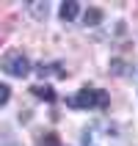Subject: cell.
<instances>
[{"instance_id": "cell-10", "label": "cell", "mask_w": 138, "mask_h": 146, "mask_svg": "<svg viewBox=\"0 0 138 146\" xmlns=\"http://www.w3.org/2000/svg\"><path fill=\"white\" fill-rule=\"evenodd\" d=\"M50 146H58V143H55V138H50Z\"/></svg>"}, {"instance_id": "cell-5", "label": "cell", "mask_w": 138, "mask_h": 146, "mask_svg": "<svg viewBox=\"0 0 138 146\" xmlns=\"http://www.w3.org/2000/svg\"><path fill=\"white\" fill-rule=\"evenodd\" d=\"M77 11H80V8H77V3H75V0L61 3V19H64V22H72L75 17H77Z\"/></svg>"}, {"instance_id": "cell-8", "label": "cell", "mask_w": 138, "mask_h": 146, "mask_svg": "<svg viewBox=\"0 0 138 146\" xmlns=\"http://www.w3.org/2000/svg\"><path fill=\"white\" fill-rule=\"evenodd\" d=\"M31 11H33L36 17H47L50 6H47V3H33V6H31Z\"/></svg>"}, {"instance_id": "cell-7", "label": "cell", "mask_w": 138, "mask_h": 146, "mask_svg": "<svg viewBox=\"0 0 138 146\" xmlns=\"http://www.w3.org/2000/svg\"><path fill=\"white\" fill-rule=\"evenodd\" d=\"M33 94L41 99H47V102H55V91L50 88V86H33Z\"/></svg>"}, {"instance_id": "cell-1", "label": "cell", "mask_w": 138, "mask_h": 146, "mask_svg": "<svg viewBox=\"0 0 138 146\" xmlns=\"http://www.w3.org/2000/svg\"><path fill=\"white\" fill-rule=\"evenodd\" d=\"M83 146H127L122 127L111 119H94L80 135Z\"/></svg>"}, {"instance_id": "cell-2", "label": "cell", "mask_w": 138, "mask_h": 146, "mask_svg": "<svg viewBox=\"0 0 138 146\" xmlns=\"http://www.w3.org/2000/svg\"><path fill=\"white\" fill-rule=\"evenodd\" d=\"M66 105L75 108V110H105L111 105V97H108L102 88H94V86H83L75 97L66 99Z\"/></svg>"}, {"instance_id": "cell-4", "label": "cell", "mask_w": 138, "mask_h": 146, "mask_svg": "<svg viewBox=\"0 0 138 146\" xmlns=\"http://www.w3.org/2000/svg\"><path fill=\"white\" fill-rule=\"evenodd\" d=\"M36 74H39V77H44V74L66 77V69H61V64H39V66H36Z\"/></svg>"}, {"instance_id": "cell-6", "label": "cell", "mask_w": 138, "mask_h": 146, "mask_svg": "<svg viewBox=\"0 0 138 146\" xmlns=\"http://www.w3.org/2000/svg\"><path fill=\"white\" fill-rule=\"evenodd\" d=\"M102 22V11L99 8H89L86 14H83V25L86 28H94V25H99Z\"/></svg>"}, {"instance_id": "cell-3", "label": "cell", "mask_w": 138, "mask_h": 146, "mask_svg": "<svg viewBox=\"0 0 138 146\" xmlns=\"http://www.w3.org/2000/svg\"><path fill=\"white\" fill-rule=\"evenodd\" d=\"M0 69L6 74H11V77H25V74L31 72V61H28L19 50H14V52H6V55H3Z\"/></svg>"}, {"instance_id": "cell-9", "label": "cell", "mask_w": 138, "mask_h": 146, "mask_svg": "<svg viewBox=\"0 0 138 146\" xmlns=\"http://www.w3.org/2000/svg\"><path fill=\"white\" fill-rule=\"evenodd\" d=\"M8 99H11V88H8L6 83H0V105H6Z\"/></svg>"}]
</instances>
